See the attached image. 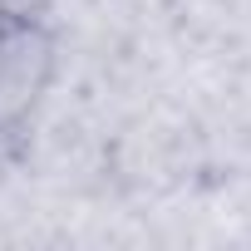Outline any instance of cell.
Segmentation results:
<instances>
[{
	"label": "cell",
	"mask_w": 251,
	"mask_h": 251,
	"mask_svg": "<svg viewBox=\"0 0 251 251\" xmlns=\"http://www.w3.org/2000/svg\"><path fill=\"white\" fill-rule=\"evenodd\" d=\"M59 69L54 30L35 10L0 5V143L25 133Z\"/></svg>",
	"instance_id": "6da1fadb"
}]
</instances>
